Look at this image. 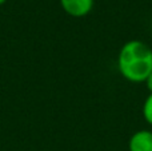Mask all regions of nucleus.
I'll return each instance as SVG.
<instances>
[{
    "mask_svg": "<svg viewBox=\"0 0 152 151\" xmlns=\"http://www.w3.org/2000/svg\"><path fill=\"white\" fill-rule=\"evenodd\" d=\"M118 68L128 82H145L152 72V48L142 40L124 43L118 55Z\"/></svg>",
    "mask_w": 152,
    "mask_h": 151,
    "instance_id": "1",
    "label": "nucleus"
},
{
    "mask_svg": "<svg viewBox=\"0 0 152 151\" xmlns=\"http://www.w3.org/2000/svg\"><path fill=\"white\" fill-rule=\"evenodd\" d=\"M60 5L69 16L83 18L92 11L94 0H60Z\"/></svg>",
    "mask_w": 152,
    "mask_h": 151,
    "instance_id": "2",
    "label": "nucleus"
},
{
    "mask_svg": "<svg viewBox=\"0 0 152 151\" xmlns=\"http://www.w3.org/2000/svg\"><path fill=\"white\" fill-rule=\"evenodd\" d=\"M129 151H152V131L139 130L129 138Z\"/></svg>",
    "mask_w": 152,
    "mask_h": 151,
    "instance_id": "3",
    "label": "nucleus"
},
{
    "mask_svg": "<svg viewBox=\"0 0 152 151\" xmlns=\"http://www.w3.org/2000/svg\"><path fill=\"white\" fill-rule=\"evenodd\" d=\"M143 117H144L145 122L150 126H152V94L147 96L143 104Z\"/></svg>",
    "mask_w": 152,
    "mask_h": 151,
    "instance_id": "4",
    "label": "nucleus"
},
{
    "mask_svg": "<svg viewBox=\"0 0 152 151\" xmlns=\"http://www.w3.org/2000/svg\"><path fill=\"white\" fill-rule=\"evenodd\" d=\"M145 86H147V90L150 91V94H152V72H151V75L145 79Z\"/></svg>",
    "mask_w": 152,
    "mask_h": 151,
    "instance_id": "5",
    "label": "nucleus"
},
{
    "mask_svg": "<svg viewBox=\"0 0 152 151\" xmlns=\"http://www.w3.org/2000/svg\"><path fill=\"white\" fill-rule=\"evenodd\" d=\"M5 1H7V0H0V5H3V4H4V3Z\"/></svg>",
    "mask_w": 152,
    "mask_h": 151,
    "instance_id": "6",
    "label": "nucleus"
}]
</instances>
